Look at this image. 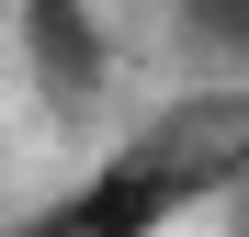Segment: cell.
Masks as SVG:
<instances>
[{
    "label": "cell",
    "instance_id": "2",
    "mask_svg": "<svg viewBox=\"0 0 249 237\" xmlns=\"http://www.w3.org/2000/svg\"><path fill=\"white\" fill-rule=\"evenodd\" d=\"M23 68H34V91H46L57 113H91L102 102V23H91V0H23Z\"/></svg>",
    "mask_w": 249,
    "mask_h": 237
},
{
    "label": "cell",
    "instance_id": "3",
    "mask_svg": "<svg viewBox=\"0 0 249 237\" xmlns=\"http://www.w3.org/2000/svg\"><path fill=\"white\" fill-rule=\"evenodd\" d=\"M170 34L193 68H215V91H249V0H181Z\"/></svg>",
    "mask_w": 249,
    "mask_h": 237
},
{
    "label": "cell",
    "instance_id": "1",
    "mask_svg": "<svg viewBox=\"0 0 249 237\" xmlns=\"http://www.w3.org/2000/svg\"><path fill=\"white\" fill-rule=\"evenodd\" d=\"M227 181H249V91H193L181 113H159L136 147H113L68 204L0 226V237H159L170 215L215 204Z\"/></svg>",
    "mask_w": 249,
    "mask_h": 237
}]
</instances>
